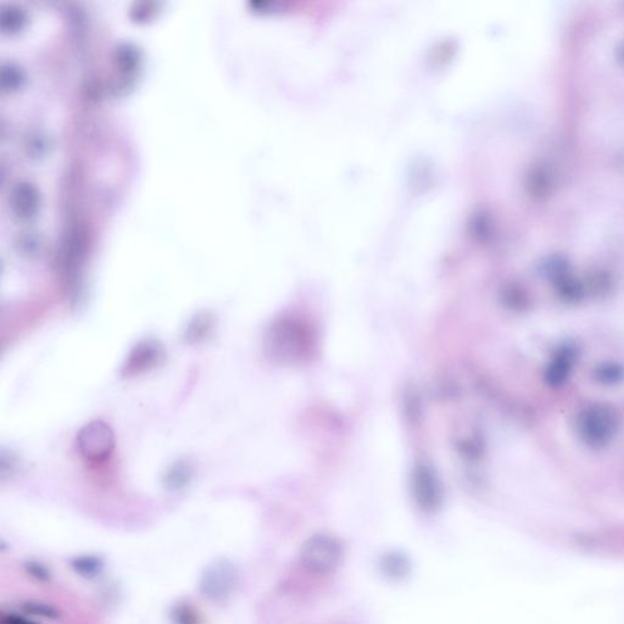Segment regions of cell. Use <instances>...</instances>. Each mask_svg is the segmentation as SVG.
I'll use <instances>...</instances> for the list:
<instances>
[{
	"label": "cell",
	"mask_w": 624,
	"mask_h": 624,
	"mask_svg": "<svg viewBox=\"0 0 624 624\" xmlns=\"http://www.w3.org/2000/svg\"><path fill=\"white\" fill-rule=\"evenodd\" d=\"M215 319L208 311H200L189 321L184 330V340L188 344H200L213 335Z\"/></svg>",
	"instance_id": "7"
},
{
	"label": "cell",
	"mask_w": 624,
	"mask_h": 624,
	"mask_svg": "<svg viewBox=\"0 0 624 624\" xmlns=\"http://www.w3.org/2000/svg\"><path fill=\"white\" fill-rule=\"evenodd\" d=\"M383 567L386 569V573L391 574L393 577H402V574L407 573V560L396 553L389 555L384 558Z\"/></svg>",
	"instance_id": "11"
},
{
	"label": "cell",
	"mask_w": 624,
	"mask_h": 624,
	"mask_svg": "<svg viewBox=\"0 0 624 624\" xmlns=\"http://www.w3.org/2000/svg\"><path fill=\"white\" fill-rule=\"evenodd\" d=\"M165 356L166 353L160 341L155 339L142 340L128 353L122 365L121 375L125 378L141 376L161 365Z\"/></svg>",
	"instance_id": "5"
},
{
	"label": "cell",
	"mask_w": 624,
	"mask_h": 624,
	"mask_svg": "<svg viewBox=\"0 0 624 624\" xmlns=\"http://www.w3.org/2000/svg\"><path fill=\"white\" fill-rule=\"evenodd\" d=\"M412 492L418 506L436 511L442 505V485L436 472L427 465H417L412 472Z\"/></svg>",
	"instance_id": "6"
},
{
	"label": "cell",
	"mask_w": 624,
	"mask_h": 624,
	"mask_svg": "<svg viewBox=\"0 0 624 624\" xmlns=\"http://www.w3.org/2000/svg\"><path fill=\"white\" fill-rule=\"evenodd\" d=\"M577 427L584 443L589 447H601L612 439L617 421L609 407L595 405L580 413Z\"/></svg>",
	"instance_id": "2"
},
{
	"label": "cell",
	"mask_w": 624,
	"mask_h": 624,
	"mask_svg": "<svg viewBox=\"0 0 624 624\" xmlns=\"http://www.w3.org/2000/svg\"><path fill=\"white\" fill-rule=\"evenodd\" d=\"M314 351V337L307 326L293 317L272 322L265 335V353L278 365H294L306 360Z\"/></svg>",
	"instance_id": "1"
},
{
	"label": "cell",
	"mask_w": 624,
	"mask_h": 624,
	"mask_svg": "<svg viewBox=\"0 0 624 624\" xmlns=\"http://www.w3.org/2000/svg\"><path fill=\"white\" fill-rule=\"evenodd\" d=\"M193 474V470L190 463L187 461H178L170 467L166 473V483L172 488L183 487L189 482V479Z\"/></svg>",
	"instance_id": "9"
},
{
	"label": "cell",
	"mask_w": 624,
	"mask_h": 624,
	"mask_svg": "<svg viewBox=\"0 0 624 624\" xmlns=\"http://www.w3.org/2000/svg\"><path fill=\"white\" fill-rule=\"evenodd\" d=\"M572 359H573V351L569 346H566L564 350L560 351V354L551 362L548 373H546V378L550 384L558 386L564 381V378L569 375Z\"/></svg>",
	"instance_id": "8"
},
{
	"label": "cell",
	"mask_w": 624,
	"mask_h": 624,
	"mask_svg": "<svg viewBox=\"0 0 624 624\" xmlns=\"http://www.w3.org/2000/svg\"><path fill=\"white\" fill-rule=\"evenodd\" d=\"M341 558L340 544L328 535H315L303 548L305 566L315 572H330L339 564Z\"/></svg>",
	"instance_id": "4"
},
{
	"label": "cell",
	"mask_w": 624,
	"mask_h": 624,
	"mask_svg": "<svg viewBox=\"0 0 624 624\" xmlns=\"http://www.w3.org/2000/svg\"><path fill=\"white\" fill-rule=\"evenodd\" d=\"M77 447L88 461H102L114 452L115 433L105 422H89L77 434Z\"/></svg>",
	"instance_id": "3"
},
{
	"label": "cell",
	"mask_w": 624,
	"mask_h": 624,
	"mask_svg": "<svg viewBox=\"0 0 624 624\" xmlns=\"http://www.w3.org/2000/svg\"><path fill=\"white\" fill-rule=\"evenodd\" d=\"M596 378L603 383H617L623 380V367L617 365L600 366L596 370Z\"/></svg>",
	"instance_id": "10"
}]
</instances>
